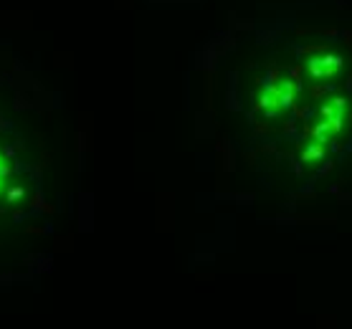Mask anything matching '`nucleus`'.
I'll list each match as a JSON object with an SVG mask.
<instances>
[{
    "label": "nucleus",
    "mask_w": 352,
    "mask_h": 329,
    "mask_svg": "<svg viewBox=\"0 0 352 329\" xmlns=\"http://www.w3.org/2000/svg\"><path fill=\"white\" fill-rule=\"evenodd\" d=\"M0 177H6V165H3V160H0Z\"/></svg>",
    "instance_id": "obj_1"
}]
</instances>
